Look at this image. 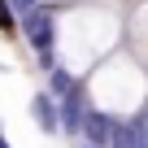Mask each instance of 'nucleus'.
Instances as JSON below:
<instances>
[{
	"mask_svg": "<svg viewBox=\"0 0 148 148\" xmlns=\"http://www.w3.org/2000/svg\"><path fill=\"white\" fill-rule=\"evenodd\" d=\"M57 109H61V135H74V139H83V118H87V87L83 83H74L61 100H57Z\"/></svg>",
	"mask_w": 148,
	"mask_h": 148,
	"instance_id": "f03ea898",
	"label": "nucleus"
},
{
	"mask_svg": "<svg viewBox=\"0 0 148 148\" xmlns=\"http://www.w3.org/2000/svg\"><path fill=\"white\" fill-rule=\"evenodd\" d=\"M113 122H118V113H109V109H87V118H83V144H92V148H109V139H113Z\"/></svg>",
	"mask_w": 148,
	"mask_h": 148,
	"instance_id": "7ed1b4c3",
	"label": "nucleus"
},
{
	"mask_svg": "<svg viewBox=\"0 0 148 148\" xmlns=\"http://www.w3.org/2000/svg\"><path fill=\"white\" fill-rule=\"evenodd\" d=\"M148 126L139 122V118H118L113 122V139H109V148H139V135H144Z\"/></svg>",
	"mask_w": 148,
	"mask_h": 148,
	"instance_id": "39448f33",
	"label": "nucleus"
},
{
	"mask_svg": "<svg viewBox=\"0 0 148 148\" xmlns=\"http://www.w3.org/2000/svg\"><path fill=\"white\" fill-rule=\"evenodd\" d=\"M74 83H79V79H74V74H70L65 65H57V70H48V96H57V100H61V96H65V92H70Z\"/></svg>",
	"mask_w": 148,
	"mask_h": 148,
	"instance_id": "423d86ee",
	"label": "nucleus"
},
{
	"mask_svg": "<svg viewBox=\"0 0 148 148\" xmlns=\"http://www.w3.org/2000/svg\"><path fill=\"white\" fill-rule=\"evenodd\" d=\"M139 148H148V131H144V135H139Z\"/></svg>",
	"mask_w": 148,
	"mask_h": 148,
	"instance_id": "9b49d317",
	"label": "nucleus"
},
{
	"mask_svg": "<svg viewBox=\"0 0 148 148\" xmlns=\"http://www.w3.org/2000/svg\"><path fill=\"white\" fill-rule=\"evenodd\" d=\"M18 31L31 39L35 61H39V70H44V74L61 65V61H57V13H52L48 5H44V9H35L31 18H22V22H18Z\"/></svg>",
	"mask_w": 148,
	"mask_h": 148,
	"instance_id": "f257e3e1",
	"label": "nucleus"
},
{
	"mask_svg": "<svg viewBox=\"0 0 148 148\" xmlns=\"http://www.w3.org/2000/svg\"><path fill=\"white\" fill-rule=\"evenodd\" d=\"M9 9H13V18L22 22V18H31L35 9H44V5H39V0H9Z\"/></svg>",
	"mask_w": 148,
	"mask_h": 148,
	"instance_id": "0eeeda50",
	"label": "nucleus"
},
{
	"mask_svg": "<svg viewBox=\"0 0 148 148\" xmlns=\"http://www.w3.org/2000/svg\"><path fill=\"white\" fill-rule=\"evenodd\" d=\"M135 118H139V122H144V126H148V105H144V109H139V113H135Z\"/></svg>",
	"mask_w": 148,
	"mask_h": 148,
	"instance_id": "1a4fd4ad",
	"label": "nucleus"
},
{
	"mask_svg": "<svg viewBox=\"0 0 148 148\" xmlns=\"http://www.w3.org/2000/svg\"><path fill=\"white\" fill-rule=\"evenodd\" d=\"M0 26H5V31L18 26V18H13V9H9V0H0Z\"/></svg>",
	"mask_w": 148,
	"mask_h": 148,
	"instance_id": "6e6552de",
	"label": "nucleus"
},
{
	"mask_svg": "<svg viewBox=\"0 0 148 148\" xmlns=\"http://www.w3.org/2000/svg\"><path fill=\"white\" fill-rule=\"evenodd\" d=\"M74 148H92V144H83V139H79V144H74Z\"/></svg>",
	"mask_w": 148,
	"mask_h": 148,
	"instance_id": "f8f14e48",
	"label": "nucleus"
},
{
	"mask_svg": "<svg viewBox=\"0 0 148 148\" xmlns=\"http://www.w3.org/2000/svg\"><path fill=\"white\" fill-rule=\"evenodd\" d=\"M0 148H13V144H9V139H5V131H0Z\"/></svg>",
	"mask_w": 148,
	"mask_h": 148,
	"instance_id": "9d476101",
	"label": "nucleus"
},
{
	"mask_svg": "<svg viewBox=\"0 0 148 148\" xmlns=\"http://www.w3.org/2000/svg\"><path fill=\"white\" fill-rule=\"evenodd\" d=\"M31 122H35L44 135H61V109H57V96L35 92V96H31Z\"/></svg>",
	"mask_w": 148,
	"mask_h": 148,
	"instance_id": "20e7f679",
	"label": "nucleus"
}]
</instances>
